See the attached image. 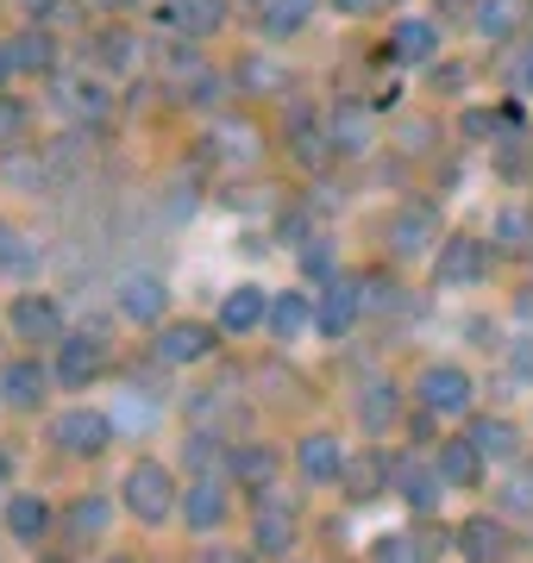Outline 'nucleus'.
I'll return each mask as SVG.
<instances>
[{"label": "nucleus", "mask_w": 533, "mask_h": 563, "mask_svg": "<svg viewBox=\"0 0 533 563\" xmlns=\"http://www.w3.org/2000/svg\"><path fill=\"white\" fill-rule=\"evenodd\" d=\"M483 269H490V244L477 239H446L433 251V276L446 288H471V282H483Z\"/></svg>", "instance_id": "20e7f679"}, {"label": "nucleus", "mask_w": 533, "mask_h": 563, "mask_svg": "<svg viewBox=\"0 0 533 563\" xmlns=\"http://www.w3.org/2000/svg\"><path fill=\"white\" fill-rule=\"evenodd\" d=\"M270 476H276V451L270 444H232V483L270 488Z\"/></svg>", "instance_id": "a878e982"}, {"label": "nucleus", "mask_w": 533, "mask_h": 563, "mask_svg": "<svg viewBox=\"0 0 533 563\" xmlns=\"http://www.w3.org/2000/svg\"><path fill=\"white\" fill-rule=\"evenodd\" d=\"M7 532L20 544H39L44 532H51V507H44L39 495H13V501H7Z\"/></svg>", "instance_id": "412c9836"}, {"label": "nucleus", "mask_w": 533, "mask_h": 563, "mask_svg": "<svg viewBox=\"0 0 533 563\" xmlns=\"http://www.w3.org/2000/svg\"><path fill=\"white\" fill-rule=\"evenodd\" d=\"M13 76V57H7V44H0V81Z\"/></svg>", "instance_id": "603ef678"}, {"label": "nucleus", "mask_w": 533, "mask_h": 563, "mask_svg": "<svg viewBox=\"0 0 533 563\" xmlns=\"http://www.w3.org/2000/svg\"><path fill=\"white\" fill-rule=\"evenodd\" d=\"M63 107H69V113H83V120H101L107 113V88L101 81H63Z\"/></svg>", "instance_id": "473e14b6"}, {"label": "nucleus", "mask_w": 533, "mask_h": 563, "mask_svg": "<svg viewBox=\"0 0 533 563\" xmlns=\"http://www.w3.org/2000/svg\"><path fill=\"white\" fill-rule=\"evenodd\" d=\"M246 7H270V0H246Z\"/></svg>", "instance_id": "864d4df0"}, {"label": "nucleus", "mask_w": 533, "mask_h": 563, "mask_svg": "<svg viewBox=\"0 0 533 563\" xmlns=\"http://www.w3.org/2000/svg\"><path fill=\"white\" fill-rule=\"evenodd\" d=\"M465 439H471L477 457H490V463H509L514 451H521V432H514L509 420H477L471 432H465Z\"/></svg>", "instance_id": "b1692460"}, {"label": "nucleus", "mask_w": 533, "mask_h": 563, "mask_svg": "<svg viewBox=\"0 0 533 563\" xmlns=\"http://www.w3.org/2000/svg\"><path fill=\"white\" fill-rule=\"evenodd\" d=\"M270 320V295L264 288H232V295H226L220 301V332H232V339H239V332H251V325H264Z\"/></svg>", "instance_id": "f8f14e48"}, {"label": "nucleus", "mask_w": 533, "mask_h": 563, "mask_svg": "<svg viewBox=\"0 0 533 563\" xmlns=\"http://www.w3.org/2000/svg\"><path fill=\"white\" fill-rule=\"evenodd\" d=\"M302 470H308L314 483H339V470H346V451H339V439H327V432H308V439H302Z\"/></svg>", "instance_id": "393cba45"}, {"label": "nucleus", "mask_w": 533, "mask_h": 563, "mask_svg": "<svg viewBox=\"0 0 533 563\" xmlns=\"http://www.w3.org/2000/svg\"><path fill=\"white\" fill-rule=\"evenodd\" d=\"M7 57H13V69L51 76V69H57V38H51V32H39V25H25L20 38H7Z\"/></svg>", "instance_id": "f3484780"}, {"label": "nucleus", "mask_w": 533, "mask_h": 563, "mask_svg": "<svg viewBox=\"0 0 533 563\" xmlns=\"http://www.w3.org/2000/svg\"><path fill=\"white\" fill-rule=\"evenodd\" d=\"M20 132H25V107L0 95V151H13V144H20Z\"/></svg>", "instance_id": "ea45409f"}, {"label": "nucleus", "mask_w": 533, "mask_h": 563, "mask_svg": "<svg viewBox=\"0 0 533 563\" xmlns=\"http://www.w3.org/2000/svg\"><path fill=\"white\" fill-rule=\"evenodd\" d=\"M358 295H365V313H390V307H402V288H395L390 276H358Z\"/></svg>", "instance_id": "58836bf2"}, {"label": "nucleus", "mask_w": 533, "mask_h": 563, "mask_svg": "<svg viewBox=\"0 0 533 563\" xmlns=\"http://www.w3.org/2000/svg\"><path fill=\"white\" fill-rule=\"evenodd\" d=\"M207 151H214L220 163H258L264 144H258V125L251 120H220L214 125V139H207Z\"/></svg>", "instance_id": "2eb2a0df"}, {"label": "nucleus", "mask_w": 533, "mask_h": 563, "mask_svg": "<svg viewBox=\"0 0 533 563\" xmlns=\"http://www.w3.org/2000/svg\"><path fill=\"white\" fill-rule=\"evenodd\" d=\"M365 144H370V120L358 113V107L333 113V151H365Z\"/></svg>", "instance_id": "c9c22d12"}, {"label": "nucleus", "mask_w": 533, "mask_h": 563, "mask_svg": "<svg viewBox=\"0 0 533 563\" xmlns=\"http://www.w3.org/2000/svg\"><path fill=\"white\" fill-rule=\"evenodd\" d=\"M308 320H314V307H308V295H302V288H289V295H276V301H270V332H276L283 344L302 339V332H308Z\"/></svg>", "instance_id": "4be33fe9"}, {"label": "nucleus", "mask_w": 533, "mask_h": 563, "mask_svg": "<svg viewBox=\"0 0 533 563\" xmlns=\"http://www.w3.org/2000/svg\"><path fill=\"white\" fill-rule=\"evenodd\" d=\"M183 514H188V526H195V532H214V526L226 520V488L214 483V476H195V483H188V495H183Z\"/></svg>", "instance_id": "dca6fc26"}, {"label": "nucleus", "mask_w": 533, "mask_h": 563, "mask_svg": "<svg viewBox=\"0 0 533 563\" xmlns=\"http://www.w3.org/2000/svg\"><path fill=\"white\" fill-rule=\"evenodd\" d=\"M220 20H226V0H170V25L188 32V44L220 32Z\"/></svg>", "instance_id": "a211bd4d"}, {"label": "nucleus", "mask_w": 533, "mask_h": 563, "mask_svg": "<svg viewBox=\"0 0 533 563\" xmlns=\"http://www.w3.org/2000/svg\"><path fill=\"white\" fill-rule=\"evenodd\" d=\"M120 313L132 325H157L170 313V288L157 276H126L120 282Z\"/></svg>", "instance_id": "0eeeda50"}, {"label": "nucleus", "mask_w": 533, "mask_h": 563, "mask_svg": "<svg viewBox=\"0 0 533 563\" xmlns=\"http://www.w3.org/2000/svg\"><path fill=\"white\" fill-rule=\"evenodd\" d=\"M383 483H390V463H377V457H346V470H339V488L351 501H377Z\"/></svg>", "instance_id": "5701e85b"}, {"label": "nucleus", "mask_w": 533, "mask_h": 563, "mask_svg": "<svg viewBox=\"0 0 533 563\" xmlns=\"http://www.w3.org/2000/svg\"><path fill=\"white\" fill-rule=\"evenodd\" d=\"M496 244H502V251H527L533 244V220L521 207H502V213H496Z\"/></svg>", "instance_id": "e433bc0d"}, {"label": "nucleus", "mask_w": 533, "mask_h": 563, "mask_svg": "<svg viewBox=\"0 0 533 563\" xmlns=\"http://www.w3.org/2000/svg\"><path fill=\"white\" fill-rule=\"evenodd\" d=\"M433 44H439V25H433V20H402L390 32V57L395 63H427Z\"/></svg>", "instance_id": "6ab92c4d"}, {"label": "nucleus", "mask_w": 533, "mask_h": 563, "mask_svg": "<svg viewBox=\"0 0 533 563\" xmlns=\"http://www.w3.org/2000/svg\"><path fill=\"white\" fill-rule=\"evenodd\" d=\"M390 483L409 495V507H433L439 501V470H421V463H390Z\"/></svg>", "instance_id": "bb28decb"}, {"label": "nucleus", "mask_w": 533, "mask_h": 563, "mask_svg": "<svg viewBox=\"0 0 533 563\" xmlns=\"http://www.w3.org/2000/svg\"><path fill=\"white\" fill-rule=\"evenodd\" d=\"M289 544H295V526H289V514L264 507V514H258V551H264V558H289Z\"/></svg>", "instance_id": "2f4dec72"}, {"label": "nucleus", "mask_w": 533, "mask_h": 563, "mask_svg": "<svg viewBox=\"0 0 533 563\" xmlns=\"http://www.w3.org/2000/svg\"><path fill=\"white\" fill-rule=\"evenodd\" d=\"M509 507H514V514H533V476L509 483Z\"/></svg>", "instance_id": "c03bdc74"}, {"label": "nucleus", "mask_w": 533, "mask_h": 563, "mask_svg": "<svg viewBox=\"0 0 533 563\" xmlns=\"http://www.w3.org/2000/svg\"><path fill=\"white\" fill-rule=\"evenodd\" d=\"M44 388H51V376H44V363H32V357H20V363L0 369V395H7V407H39Z\"/></svg>", "instance_id": "4468645a"}, {"label": "nucleus", "mask_w": 533, "mask_h": 563, "mask_svg": "<svg viewBox=\"0 0 533 563\" xmlns=\"http://www.w3.org/2000/svg\"><path fill=\"white\" fill-rule=\"evenodd\" d=\"M107 532V501L101 495H83V501L69 507V539H101Z\"/></svg>", "instance_id": "72a5a7b5"}, {"label": "nucleus", "mask_w": 533, "mask_h": 563, "mask_svg": "<svg viewBox=\"0 0 533 563\" xmlns=\"http://www.w3.org/2000/svg\"><path fill=\"white\" fill-rule=\"evenodd\" d=\"M527 13H533V0H477V32L490 44H509L527 25Z\"/></svg>", "instance_id": "ddd939ff"}, {"label": "nucleus", "mask_w": 533, "mask_h": 563, "mask_svg": "<svg viewBox=\"0 0 533 563\" xmlns=\"http://www.w3.org/2000/svg\"><path fill=\"white\" fill-rule=\"evenodd\" d=\"M232 88L239 95H283L289 88V69L270 57H239V69H232Z\"/></svg>", "instance_id": "aec40b11"}, {"label": "nucleus", "mask_w": 533, "mask_h": 563, "mask_svg": "<svg viewBox=\"0 0 533 563\" xmlns=\"http://www.w3.org/2000/svg\"><path fill=\"white\" fill-rule=\"evenodd\" d=\"M207 563H251L246 551H226V544H214V551H207Z\"/></svg>", "instance_id": "de8ad7c7"}, {"label": "nucleus", "mask_w": 533, "mask_h": 563, "mask_svg": "<svg viewBox=\"0 0 533 563\" xmlns=\"http://www.w3.org/2000/svg\"><path fill=\"white\" fill-rule=\"evenodd\" d=\"M202 357H214V332L207 325H164L157 332V363H202Z\"/></svg>", "instance_id": "9b49d317"}, {"label": "nucleus", "mask_w": 533, "mask_h": 563, "mask_svg": "<svg viewBox=\"0 0 533 563\" xmlns=\"http://www.w3.org/2000/svg\"><path fill=\"white\" fill-rule=\"evenodd\" d=\"M101 369H107V344H101V339H88V332H83V339H63L57 376H63L69 388H88Z\"/></svg>", "instance_id": "9d476101"}, {"label": "nucleus", "mask_w": 533, "mask_h": 563, "mask_svg": "<svg viewBox=\"0 0 533 563\" xmlns=\"http://www.w3.org/2000/svg\"><path fill=\"white\" fill-rule=\"evenodd\" d=\"M51 439H57L69 457H101L107 444H113V420L95 413V407H69V413H57Z\"/></svg>", "instance_id": "f03ea898"}, {"label": "nucleus", "mask_w": 533, "mask_h": 563, "mask_svg": "<svg viewBox=\"0 0 533 563\" xmlns=\"http://www.w3.org/2000/svg\"><path fill=\"white\" fill-rule=\"evenodd\" d=\"M25 13H32V20H44V13H57V0H20Z\"/></svg>", "instance_id": "09e8293b"}, {"label": "nucleus", "mask_w": 533, "mask_h": 563, "mask_svg": "<svg viewBox=\"0 0 533 563\" xmlns=\"http://www.w3.org/2000/svg\"><path fill=\"white\" fill-rule=\"evenodd\" d=\"M13 332H20L25 344H57L63 339V313L51 295H20L13 301Z\"/></svg>", "instance_id": "423d86ee"}, {"label": "nucleus", "mask_w": 533, "mask_h": 563, "mask_svg": "<svg viewBox=\"0 0 533 563\" xmlns=\"http://www.w3.org/2000/svg\"><path fill=\"white\" fill-rule=\"evenodd\" d=\"M433 244H439V207L414 201L402 213H390V251L395 257H427Z\"/></svg>", "instance_id": "7ed1b4c3"}, {"label": "nucleus", "mask_w": 533, "mask_h": 563, "mask_svg": "<svg viewBox=\"0 0 533 563\" xmlns=\"http://www.w3.org/2000/svg\"><path fill=\"white\" fill-rule=\"evenodd\" d=\"M514 88H521V95H533V44H527V57H521V69H514Z\"/></svg>", "instance_id": "49530a36"}, {"label": "nucleus", "mask_w": 533, "mask_h": 563, "mask_svg": "<svg viewBox=\"0 0 533 563\" xmlns=\"http://www.w3.org/2000/svg\"><path fill=\"white\" fill-rule=\"evenodd\" d=\"M421 407L452 420V413H471V376L465 369H452V363H433L427 376H421Z\"/></svg>", "instance_id": "39448f33"}, {"label": "nucleus", "mask_w": 533, "mask_h": 563, "mask_svg": "<svg viewBox=\"0 0 533 563\" xmlns=\"http://www.w3.org/2000/svg\"><path fill=\"white\" fill-rule=\"evenodd\" d=\"M377 563H421V544L409 532H395V539H377Z\"/></svg>", "instance_id": "a19ab883"}, {"label": "nucleus", "mask_w": 533, "mask_h": 563, "mask_svg": "<svg viewBox=\"0 0 533 563\" xmlns=\"http://www.w3.org/2000/svg\"><path fill=\"white\" fill-rule=\"evenodd\" d=\"M439 483H458V488H471L477 483V470H483V457L471 451V439H452V444H439Z\"/></svg>", "instance_id": "cd10ccee"}, {"label": "nucleus", "mask_w": 533, "mask_h": 563, "mask_svg": "<svg viewBox=\"0 0 533 563\" xmlns=\"http://www.w3.org/2000/svg\"><path fill=\"white\" fill-rule=\"evenodd\" d=\"M458 551L471 563H502L509 558V526L496 520V514H471V520L458 526Z\"/></svg>", "instance_id": "6e6552de"}, {"label": "nucleus", "mask_w": 533, "mask_h": 563, "mask_svg": "<svg viewBox=\"0 0 533 563\" xmlns=\"http://www.w3.org/2000/svg\"><path fill=\"white\" fill-rule=\"evenodd\" d=\"M101 13H126V7H139V0H95Z\"/></svg>", "instance_id": "8fccbe9b"}, {"label": "nucleus", "mask_w": 533, "mask_h": 563, "mask_svg": "<svg viewBox=\"0 0 533 563\" xmlns=\"http://www.w3.org/2000/svg\"><path fill=\"white\" fill-rule=\"evenodd\" d=\"M132 57H139V38H132L126 25H107L101 38H95V63H101V69H126Z\"/></svg>", "instance_id": "7c9ffc66"}, {"label": "nucleus", "mask_w": 533, "mask_h": 563, "mask_svg": "<svg viewBox=\"0 0 533 563\" xmlns=\"http://www.w3.org/2000/svg\"><path fill=\"white\" fill-rule=\"evenodd\" d=\"M120 495H126V507H132V520H144V526L170 520V507H176V483H170V470H164V463H151V457H139L132 470H126Z\"/></svg>", "instance_id": "f257e3e1"}, {"label": "nucleus", "mask_w": 533, "mask_h": 563, "mask_svg": "<svg viewBox=\"0 0 533 563\" xmlns=\"http://www.w3.org/2000/svg\"><path fill=\"white\" fill-rule=\"evenodd\" d=\"M32 263H39V244H25L20 225L0 220V276H25Z\"/></svg>", "instance_id": "c85d7f7f"}, {"label": "nucleus", "mask_w": 533, "mask_h": 563, "mask_svg": "<svg viewBox=\"0 0 533 563\" xmlns=\"http://www.w3.org/2000/svg\"><path fill=\"white\" fill-rule=\"evenodd\" d=\"M395 407H402V401H395V383H370L365 388V426H370V432H383V426L395 420Z\"/></svg>", "instance_id": "4c0bfd02"}, {"label": "nucleus", "mask_w": 533, "mask_h": 563, "mask_svg": "<svg viewBox=\"0 0 533 563\" xmlns=\"http://www.w3.org/2000/svg\"><path fill=\"white\" fill-rule=\"evenodd\" d=\"M365 313V295H358V276H333V288H327V301H320V332L327 339H339V332H351V320Z\"/></svg>", "instance_id": "1a4fd4ad"}, {"label": "nucleus", "mask_w": 533, "mask_h": 563, "mask_svg": "<svg viewBox=\"0 0 533 563\" xmlns=\"http://www.w3.org/2000/svg\"><path fill=\"white\" fill-rule=\"evenodd\" d=\"M496 125H502L496 113H483V107H471V113H465V139H490Z\"/></svg>", "instance_id": "37998d69"}, {"label": "nucleus", "mask_w": 533, "mask_h": 563, "mask_svg": "<svg viewBox=\"0 0 533 563\" xmlns=\"http://www.w3.org/2000/svg\"><path fill=\"white\" fill-rule=\"evenodd\" d=\"M327 132H320V125L308 120V113H295V157L308 163V169H320V163H327Z\"/></svg>", "instance_id": "f704fd0d"}, {"label": "nucleus", "mask_w": 533, "mask_h": 563, "mask_svg": "<svg viewBox=\"0 0 533 563\" xmlns=\"http://www.w3.org/2000/svg\"><path fill=\"white\" fill-rule=\"evenodd\" d=\"M13 483V463H7V451H0V488Z\"/></svg>", "instance_id": "3c124183"}, {"label": "nucleus", "mask_w": 533, "mask_h": 563, "mask_svg": "<svg viewBox=\"0 0 533 563\" xmlns=\"http://www.w3.org/2000/svg\"><path fill=\"white\" fill-rule=\"evenodd\" d=\"M333 7H339V13H351V20H365V13H377V7H383V0H333Z\"/></svg>", "instance_id": "a18cd8bd"}, {"label": "nucleus", "mask_w": 533, "mask_h": 563, "mask_svg": "<svg viewBox=\"0 0 533 563\" xmlns=\"http://www.w3.org/2000/svg\"><path fill=\"white\" fill-rule=\"evenodd\" d=\"M314 13V0H270L264 7V32L270 38H289V32H302Z\"/></svg>", "instance_id": "c756f323"}, {"label": "nucleus", "mask_w": 533, "mask_h": 563, "mask_svg": "<svg viewBox=\"0 0 533 563\" xmlns=\"http://www.w3.org/2000/svg\"><path fill=\"white\" fill-rule=\"evenodd\" d=\"M226 101V76H195V88H188V107H220Z\"/></svg>", "instance_id": "79ce46f5"}]
</instances>
